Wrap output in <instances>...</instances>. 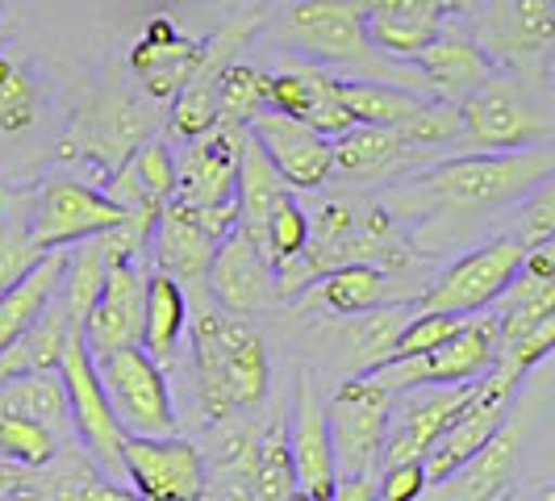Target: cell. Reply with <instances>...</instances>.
<instances>
[{
	"instance_id": "cell-1",
	"label": "cell",
	"mask_w": 555,
	"mask_h": 501,
	"mask_svg": "<svg viewBox=\"0 0 555 501\" xmlns=\"http://www.w3.org/2000/svg\"><path fill=\"white\" fill-rule=\"evenodd\" d=\"M552 176V142L522 151H468L397 176L380 205L401 222L414 255H447L489 214L518 205Z\"/></svg>"
},
{
	"instance_id": "cell-2",
	"label": "cell",
	"mask_w": 555,
	"mask_h": 501,
	"mask_svg": "<svg viewBox=\"0 0 555 501\" xmlns=\"http://www.w3.org/2000/svg\"><path fill=\"white\" fill-rule=\"evenodd\" d=\"M193 318V389L205 422H230L263 406L272 385V363L263 334L243 313H225L201 301Z\"/></svg>"
},
{
	"instance_id": "cell-3",
	"label": "cell",
	"mask_w": 555,
	"mask_h": 501,
	"mask_svg": "<svg viewBox=\"0 0 555 501\" xmlns=\"http://www.w3.org/2000/svg\"><path fill=\"white\" fill-rule=\"evenodd\" d=\"M268 26L297 59H309L318 67H343V72L372 76V80L401 84L417 97H430L422 76L414 72V63H392L389 55H380L372 47L360 0H284Z\"/></svg>"
},
{
	"instance_id": "cell-4",
	"label": "cell",
	"mask_w": 555,
	"mask_h": 501,
	"mask_svg": "<svg viewBox=\"0 0 555 501\" xmlns=\"http://www.w3.org/2000/svg\"><path fill=\"white\" fill-rule=\"evenodd\" d=\"M460 110V146L468 151H522L552 142V110L534 92V84L489 72L473 92L455 105Z\"/></svg>"
},
{
	"instance_id": "cell-5",
	"label": "cell",
	"mask_w": 555,
	"mask_h": 501,
	"mask_svg": "<svg viewBox=\"0 0 555 501\" xmlns=\"http://www.w3.org/2000/svg\"><path fill=\"white\" fill-rule=\"evenodd\" d=\"M473 42L493 63V72L527 84L547 80V59L555 42V0H480Z\"/></svg>"
},
{
	"instance_id": "cell-6",
	"label": "cell",
	"mask_w": 555,
	"mask_h": 501,
	"mask_svg": "<svg viewBox=\"0 0 555 501\" xmlns=\"http://www.w3.org/2000/svg\"><path fill=\"white\" fill-rule=\"evenodd\" d=\"M159 101L151 97H134V92H101L80 110L72 121L67 139H63V159H83V164L101 167L113 176L126 164L142 142L151 139L159 113Z\"/></svg>"
},
{
	"instance_id": "cell-7",
	"label": "cell",
	"mask_w": 555,
	"mask_h": 501,
	"mask_svg": "<svg viewBox=\"0 0 555 501\" xmlns=\"http://www.w3.org/2000/svg\"><path fill=\"white\" fill-rule=\"evenodd\" d=\"M63 397H67V418H72V435L83 444V451L96 460V468L113 480H121V439L126 431L117 426L109 410L105 385L96 376V360L83 347V334L72 331L63 343V356L55 368Z\"/></svg>"
},
{
	"instance_id": "cell-8",
	"label": "cell",
	"mask_w": 555,
	"mask_h": 501,
	"mask_svg": "<svg viewBox=\"0 0 555 501\" xmlns=\"http://www.w3.org/2000/svg\"><path fill=\"white\" fill-rule=\"evenodd\" d=\"M392 397L376 376H347L326 401V426H331L334 473L338 476H376L380 444L389 426Z\"/></svg>"
},
{
	"instance_id": "cell-9",
	"label": "cell",
	"mask_w": 555,
	"mask_h": 501,
	"mask_svg": "<svg viewBox=\"0 0 555 501\" xmlns=\"http://www.w3.org/2000/svg\"><path fill=\"white\" fill-rule=\"evenodd\" d=\"M493 351H498V318L480 309V313H468L460 322V331L447 343H439L435 351L389 360L367 376H376L389 393H405L417 385H468V381L489 372Z\"/></svg>"
},
{
	"instance_id": "cell-10",
	"label": "cell",
	"mask_w": 555,
	"mask_h": 501,
	"mask_svg": "<svg viewBox=\"0 0 555 501\" xmlns=\"http://www.w3.org/2000/svg\"><path fill=\"white\" fill-rule=\"evenodd\" d=\"M522 255H527V243L514 234L480 239L468 255H460L443 277L417 297L414 309H435V313H455V318L480 313L505 293L509 280L518 277Z\"/></svg>"
},
{
	"instance_id": "cell-11",
	"label": "cell",
	"mask_w": 555,
	"mask_h": 501,
	"mask_svg": "<svg viewBox=\"0 0 555 501\" xmlns=\"http://www.w3.org/2000/svg\"><path fill=\"white\" fill-rule=\"evenodd\" d=\"M126 218V209L105 189L88 184L80 176H47L38 196L29 201V230L42 251L76 247L83 239H96Z\"/></svg>"
},
{
	"instance_id": "cell-12",
	"label": "cell",
	"mask_w": 555,
	"mask_h": 501,
	"mask_svg": "<svg viewBox=\"0 0 555 501\" xmlns=\"http://www.w3.org/2000/svg\"><path fill=\"white\" fill-rule=\"evenodd\" d=\"M96 376L105 385L109 410L126 435H171L176 401L167 389V372L142 347H121L96 360Z\"/></svg>"
},
{
	"instance_id": "cell-13",
	"label": "cell",
	"mask_w": 555,
	"mask_h": 501,
	"mask_svg": "<svg viewBox=\"0 0 555 501\" xmlns=\"http://www.w3.org/2000/svg\"><path fill=\"white\" fill-rule=\"evenodd\" d=\"M121 476L142 501H205V455L176 435H126Z\"/></svg>"
},
{
	"instance_id": "cell-14",
	"label": "cell",
	"mask_w": 555,
	"mask_h": 501,
	"mask_svg": "<svg viewBox=\"0 0 555 501\" xmlns=\"http://www.w3.org/2000/svg\"><path fill=\"white\" fill-rule=\"evenodd\" d=\"M522 447H527V414H505L498 431L464 464L426 485L417 501H501L518 480Z\"/></svg>"
},
{
	"instance_id": "cell-15",
	"label": "cell",
	"mask_w": 555,
	"mask_h": 501,
	"mask_svg": "<svg viewBox=\"0 0 555 501\" xmlns=\"http://www.w3.org/2000/svg\"><path fill=\"white\" fill-rule=\"evenodd\" d=\"M255 29H259L255 17H238V22H230V26L218 29L214 38H205V51H201L196 72L189 76V84L171 97V113H167L171 139L193 142V139H201V134H209V130L222 121V113H218V76H222V67L230 59H238V51L247 47V38Z\"/></svg>"
},
{
	"instance_id": "cell-16",
	"label": "cell",
	"mask_w": 555,
	"mask_h": 501,
	"mask_svg": "<svg viewBox=\"0 0 555 501\" xmlns=\"http://www.w3.org/2000/svg\"><path fill=\"white\" fill-rule=\"evenodd\" d=\"M142 301H146V268L134 259H105V284L80 326L92 360H105L121 347H139Z\"/></svg>"
},
{
	"instance_id": "cell-17",
	"label": "cell",
	"mask_w": 555,
	"mask_h": 501,
	"mask_svg": "<svg viewBox=\"0 0 555 501\" xmlns=\"http://www.w3.org/2000/svg\"><path fill=\"white\" fill-rule=\"evenodd\" d=\"M468 393H473V381L468 385H417V389L401 393V401L392 397L376 468H389L401 460H422L430 451V444L443 435L451 414L468 401Z\"/></svg>"
},
{
	"instance_id": "cell-18",
	"label": "cell",
	"mask_w": 555,
	"mask_h": 501,
	"mask_svg": "<svg viewBox=\"0 0 555 501\" xmlns=\"http://www.w3.org/2000/svg\"><path fill=\"white\" fill-rule=\"evenodd\" d=\"M247 130L288 189L313 193L331 180V139H322L313 126L288 117V113L263 110L250 117Z\"/></svg>"
},
{
	"instance_id": "cell-19",
	"label": "cell",
	"mask_w": 555,
	"mask_h": 501,
	"mask_svg": "<svg viewBox=\"0 0 555 501\" xmlns=\"http://www.w3.org/2000/svg\"><path fill=\"white\" fill-rule=\"evenodd\" d=\"M205 293L209 301L225 313H243L255 318L259 309H268L276 301V277L272 264L263 259V251L250 243L243 230H230L205 272Z\"/></svg>"
},
{
	"instance_id": "cell-20",
	"label": "cell",
	"mask_w": 555,
	"mask_h": 501,
	"mask_svg": "<svg viewBox=\"0 0 555 501\" xmlns=\"http://www.w3.org/2000/svg\"><path fill=\"white\" fill-rule=\"evenodd\" d=\"M247 142V126L218 121L209 134L189 142L184 159H176V201L184 205H225L234 201L238 155Z\"/></svg>"
},
{
	"instance_id": "cell-21",
	"label": "cell",
	"mask_w": 555,
	"mask_h": 501,
	"mask_svg": "<svg viewBox=\"0 0 555 501\" xmlns=\"http://www.w3.org/2000/svg\"><path fill=\"white\" fill-rule=\"evenodd\" d=\"M293 431L284 435L288 439V460H293V480L297 489L309 498L331 501L334 493V447H331V426H326V406L318 397L313 385V372L301 368L297 372V389H293Z\"/></svg>"
},
{
	"instance_id": "cell-22",
	"label": "cell",
	"mask_w": 555,
	"mask_h": 501,
	"mask_svg": "<svg viewBox=\"0 0 555 501\" xmlns=\"http://www.w3.org/2000/svg\"><path fill=\"white\" fill-rule=\"evenodd\" d=\"M268 110L306 121L322 139H338L356 126L334 92V76L309 59H288L280 72H268Z\"/></svg>"
},
{
	"instance_id": "cell-23",
	"label": "cell",
	"mask_w": 555,
	"mask_h": 501,
	"mask_svg": "<svg viewBox=\"0 0 555 501\" xmlns=\"http://www.w3.org/2000/svg\"><path fill=\"white\" fill-rule=\"evenodd\" d=\"M201 51H205V42L184 38L171 22V13H155L134 38V47H130V72L142 84V97L171 101L196 72Z\"/></svg>"
},
{
	"instance_id": "cell-24",
	"label": "cell",
	"mask_w": 555,
	"mask_h": 501,
	"mask_svg": "<svg viewBox=\"0 0 555 501\" xmlns=\"http://www.w3.org/2000/svg\"><path fill=\"white\" fill-rule=\"evenodd\" d=\"M422 164H430V155L414 151L392 126H351L331 139V176L356 184H392Z\"/></svg>"
},
{
	"instance_id": "cell-25",
	"label": "cell",
	"mask_w": 555,
	"mask_h": 501,
	"mask_svg": "<svg viewBox=\"0 0 555 501\" xmlns=\"http://www.w3.org/2000/svg\"><path fill=\"white\" fill-rule=\"evenodd\" d=\"M214 251H218V243H214V239L189 218V209L171 196L164 209H159V218H155L151 247H146V255H155V272L171 277L180 288H201Z\"/></svg>"
},
{
	"instance_id": "cell-26",
	"label": "cell",
	"mask_w": 555,
	"mask_h": 501,
	"mask_svg": "<svg viewBox=\"0 0 555 501\" xmlns=\"http://www.w3.org/2000/svg\"><path fill=\"white\" fill-rule=\"evenodd\" d=\"M414 72L422 76L426 92H430L435 101L460 105L476 84L493 72V63L480 55V47H476L468 34H455V29L443 26L414 55Z\"/></svg>"
},
{
	"instance_id": "cell-27",
	"label": "cell",
	"mask_w": 555,
	"mask_h": 501,
	"mask_svg": "<svg viewBox=\"0 0 555 501\" xmlns=\"http://www.w3.org/2000/svg\"><path fill=\"white\" fill-rule=\"evenodd\" d=\"M189 331V297L184 288L164 272H146V301H142V334L139 347L159 363L164 372L180 360V343Z\"/></svg>"
},
{
	"instance_id": "cell-28",
	"label": "cell",
	"mask_w": 555,
	"mask_h": 501,
	"mask_svg": "<svg viewBox=\"0 0 555 501\" xmlns=\"http://www.w3.org/2000/svg\"><path fill=\"white\" fill-rule=\"evenodd\" d=\"M105 193L121 209H151V214H159L171 201V193H176V155H171V146L146 139L126 164L113 171Z\"/></svg>"
},
{
	"instance_id": "cell-29",
	"label": "cell",
	"mask_w": 555,
	"mask_h": 501,
	"mask_svg": "<svg viewBox=\"0 0 555 501\" xmlns=\"http://www.w3.org/2000/svg\"><path fill=\"white\" fill-rule=\"evenodd\" d=\"M414 313V301H389V306L363 309L351 313L338 331V351H343V368L347 376H367L380 363L389 360L392 338L405 326V318Z\"/></svg>"
},
{
	"instance_id": "cell-30",
	"label": "cell",
	"mask_w": 555,
	"mask_h": 501,
	"mask_svg": "<svg viewBox=\"0 0 555 501\" xmlns=\"http://www.w3.org/2000/svg\"><path fill=\"white\" fill-rule=\"evenodd\" d=\"M63 259H67V247L47 251L26 277L17 284H9L0 293V351L26 331L29 322L47 309V301L59 293V277H63Z\"/></svg>"
},
{
	"instance_id": "cell-31",
	"label": "cell",
	"mask_w": 555,
	"mask_h": 501,
	"mask_svg": "<svg viewBox=\"0 0 555 501\" xmlns=\"http://www.w3.org/2000/svg\"><path fill=\"white\" fill-rule=\"evenodd\" d=\"M67 334H72V326H67V313H63L59 293H55V297L47 301V309L0 351V381L22 376V372H55Z\"/></svg>"
},
{
	"instance_id": "cell-32",
	"label": "cell",
	"mask_w": 555,
	"mask_h": 501,
	"mask_svg": "<svg viewBox=\"0 0 555 501\" xmlns=\"http://www.w3.org/2000/svg\"><path fill=\"white\" fill-rule=\"evenodd\" d=\"M284 193H293V189L280 180V171L268 164V155L259 151V142L250 139L247 130L243 155H238V180H234V205H238V226L234 230H243L250 243H259L263 218L272 214V205Z\"/></svg>"
},
{
	"instance_id": "cell-33",
	"label": "cell",
	"mask_w": 555,
	"mask_h": 501,
	"mask_svg": "<svg viewBox=\"0 0 555 501\" xmlns=\"http://www.w3.org/2000/svg\"><path fill=\"white\" fill-rule=\"evenodd\" d=\"M389 284L392 277L380 272L376 264H338L331 272H322L309 288H313V301L322 309H331L334 318H351V313L392 301Z\"/></svg>"
},
{
	"instance_id": "cell-34",
	"label": "cell",
	"mask_w": 555,
	"mask_h": 501,
	"mask_svg": "<svg viewBox=\"0 0 555 501\" xmlns=\"http://www.w3.org/2000/svg\"><path fill=\"white\" fill-rule=\"evenodd\" d=\"M334 92L356 126H397L426 101L401 84L372 80V76H334Z\"/></svg>"
},
{
	"instance_id": "cell-35",
	"label": "cell",
	"mask_w": 555,
	"mask_h": 501,
	"mask_svg": "<svg viewBox=\"0 0 555 501\" xmlns=\"http://www.w3.org/2000/svg\"><path fill=\"white\" fill-rule=\"evenodd\" d=\"M105 284V251L96 239H83L76 247H67V259H63V277H59V306L67 313V326L80 331L88 309L96 301Z\"/></svg>"
},
{
	"instance_id": "cell-36",
	"label": "cell",
	"mask_w": 555,
	"mask_h": 501,
	"mask_svg": "<svg viewBox=\"0 0 555 501\" xmlns=\"http://www.w3.org/2000/svg\"><path fill=\"white\" fill-rule=\"evenodd\" d=\"M293 489H297V480H293L288 439H284V426L272 422V426L255 439V460H250L247 498L243 501H288Z\"/></svg>"
},
{
	"instance_id": "cell-37",
	"label": "cell",
	"mask_w": 555,
	"mask_h": 501,
	"mask_svg": "<svg viewBox=\"0 0 555 501\" xmlns=\"http://www.w3.org/2000/svg\"><path fill=\"white\" fill-rule=\"evenodd\" d=\"M306 239H309L306 209H301V201H297V196L284 193L276 205H272V214L263 218V230H259V243H255V247L263 251V259H268V264H272V272H276V268H284V264L301 259Z\"/></svg>"
},
{
	"instance_id": "cell-38",
	"label": "cell",
	"mask_w": 555,
	"mask_h": 501,
	"mask_svg": "<svg viewBox=\"0 0 555 501\" xmlns=\"http://www.w3.org/2000/svg\"><path fill=\"white\" fill-rule=\"evenodd\" d=\"M268 110V72H259L255 63L230 59L218 76V113L222 121L247 126L255 113Z\"/></svg>"
},
{
	"instance_id": "cell-39",
	"label": "cell",
	"mask_w": 555,
	"mask_h": 501,
	"mask_svg": "<svg viewBox=\"0 0 555 501\" xmlns=\"http://www.w3.org/2000/svg\"><path fill=\"white\" fill-rule=\"evenodd\" d=\"M38 121V80L22 59L0 51V134H26Z\"/></svg>"
},
{
	"instance_id": "cell-40",
	"label": "cell",
	"mask_w": 555,
	"mask_h": 501,
	"mask_svg": "<svg viewBox=\"0 0 555 501\" xmlns=\"http://www.w3.org/2000/svg\"><path fill=\"white\" fill-rule=\"evenodd\" d=\"M392 130L410 142L414 151H422V155H430V159H435V151L460 146V110H455L451 101H435V97H426V101H422L405 121H397Z\"/></svg>"
},
{
	"instance_id": "cell-41",
	"label": "cell",
	"mask_w": 555,
	"mask_h": 501,
	"mask_svg": "<svg viewBox=\"0 0 555 501\" xmlns=\"http://www.w3.org/2000/svg\"><path fill=\"white\" fill-rule=\"evenodd\" d=\"M67 439H59L51 426L29 422L17 414H0V460L4 464H22V468H38L55 455Z\"/></svg>"
},
{
	"instance_id": "cell-42",
	"label": "cell",
	"mask_w": 555,
	"mask_h": 501,
	"mask_svg": "<svg viewBox=\"0 0 555 501\" xmlns=\"http://www.w3.org/2000/svg\"><path fill=\"white\" fill-rule=\"evenodd\" d=\"M42 255H47V251L38 247V239H34V230H29V214L22 218L13 205H4V209H0V293L26 277Z\"/></svg>"
},
{
	"instance_id": "cell-43",
	"label": "cell",
	"mask_w": 555,
	"mask_h": 501,
	"mask_svg": "<svg viewBox=\"0 0 555 501\" xmlns=\"http://www.w3.org/2000/svg\"><path fill=\"white\" fill-rule=\"evenodd\" d=\"M460 322H464V318H455V313L414 309V313L405 318V326L397 331V338H392L389 360H405V356H422V351H435L439 343H447L451 334L460 331ZM389 360H385V363H389Z\"/></svg>"
},
{
	"instance_id": "cell-44",
	"label": "cell",
	"mask_w": 555,
	"mask_h": 501,
	"mask_svg": "<svg viewBox=\"0 0 555 501\" xmlns=\"http://www.w3.org/2000/svg\"><path fill=\"white\" fill-rule=\"evenodd\" d=\"M518 205H522V222H518V234H514V239H522L527 247L555 239V180H543V184H539L534 193L522 196Z\"/></svg>"
},
{
	"instance_id": "cell-45",
	"label": "cell",
	"mask_w": 555,
	"mask_h": 501,
	"mask_svg": "<svg viewBox=\"0 0 555 501\" xmlns=\"http://www.w3.org/2000/svg\"><path fill=\"white\" fill-rule=\"evenodd\" d=\"M376 498L380 501H417L426 493V468L422 460H401V464H389V468H376Z\"/></svg>"
},
{
	"instance_id": "cell-46",
	"label": "cell",
	"mask_w": 555,
	"mask_h": 501,
	"mask_svg": "<svg viewBox=\"0 0 555 501\" xmlns=\"http://www.w3.org/2000/svg\"><path fill=\"white\" fill-rule=\"evenodd\" d=\"M72 501H142V498L130 485H121V480H113V476H105V473H92L80 489H76Z\"/></svg>"
},
{
	"instance_id": "cell-47",
	"label": "cell",
	"mask_w": 555,
	"mask_h": 501,
	"mask_svg": "<svg viewBox=\"0 0 555 501\" xmlns=\"http://www.w3.org/2000/svg\"><path fill=\"white\" fill-rule=\"evenodd\" d=\"M331 501H380V498H376V480L372 476H338Z\"/></svg>"
},
{
	"instance_id": "cell-48",
	"label": "cell",
	"mask_w": 555,
	"mask_h": 501,
	"mask_svg": "<svg viewBox=\"0 0 555 501\" xmlns=\"http://www.w3.org/2000/svg\"><path fill=\"white\" fill-rule=\"evenodd\" d=\"M443 17H451V13H473V9H480V0H430Z\"/></svg>"
},
{
	"instance_id": "cell-49",
	"label": "cell",
	"mask_w": 555,
	"mask_h": 501,
	"mask_svg": "<svg viewBox=\"0 0 555 501\" xmlns=\"http://www.w3.org/2000/svg\"><path fill=\"white\" fill-rule=\"evenodd\" d=\"M288 501H322V498H309V493H301V489H293V493H288Z\"/></svg>"
},
{
	"instance_id": "cell-50",
	"label": "cell",
	"mask_w": 555,
	"mask_h": 501,
	"mask_svg": "<svg viewBox=\"0 0 555 501\" xmlns=\"http://www.w3.org/2000/svg\"><path fill=\"white\" fill-rule=\"evenodd\" d=\"M0 17H4V0H0Z\"/></svg>"
}]
</instances>
